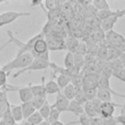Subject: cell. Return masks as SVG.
I'll return each mask as SVG.
<instances>
[{"label":"cell","mask_w":125,"mask_h":125,"mask_svg":"<svg viewBox=\"0 0 125 125\" xmlns=\"http://www.w3.org/2000/svg\"><path fill=\"white\" fill-rule=\"evenodd\" d=\"M32 60H33V57L30 53H24L21 56H16L15 59H13L11 62L5 63L1 67V70L5 71L9 75L11 73V71L14 69L21 70V69L25 68L27 65H29V63L32 62Z\"/></svg>","instance_id":"cell-1"},{"label":"cell","mask_w":125,"mask_h":125,"mask_svg":"<svg viewBox=\"0 0 125 125\" xmlns=\"http://www.w3.org/2000/svg\"><path fill=\"white\" fill-rule=\"evenodd\" d=\"M8 36H9V38H10L9 41H8V43L13 42V43H15L16 45H18V47H19V50H18L16 56H21V55H22V54H24V53H30V51L33 49V46H34L35 42H36L38 39L45 38L44 34H43L42 32H40V33L34 35L33 37H31L30 39H28L27 42L22 43V42H21L19 39H17V38L13 35V33H12L11 30H8ZM8 43H7V44H8Z\"/></svg>","instance_id":"cell-2"},{"label":"cell","mask_w":125,"mask_h":125,"mask_svg":"<svg viewBox=\"0 0 125 125\" xmlns=\"http://www.w3.org/2000/svg\"><path fill=\"white\" fill-rule=\"evenodd\" d=\"M49 62H47V61H44V60H40V59H33L32 62L29 63V65H27L25 68L21 69V70H18L14 75L13 77L16 78L18 77L19 75L26 72V71H37V70H43V69H46L49 67Z\"/></svg>","instance_id":"cell-3"},{"label":"cell","mask_w":125,"mask_h":125,"mask_svg":"<svg viewBox=\"0 0 125 125\" xmlns=\"http://www.w3.org/2000/svg\"><path fill=\"white\" fill-rule=\"evenodd\" d=\"M29 15H30V13H28V12H16V11L4 12V13L0 14V27L15 21L20 17L29 16Z\"/></svg>","instance_id":"cell-4"},{"label":"cell","mask_w":125,"mask_h":125,"mask_svg":"<svg viewBox=\"0 0 125 125\" xmlns=\"http://www.w3.org/2000/svg\"><path fill=\"white\" fill-rule=\"evenodd\" d=\"M47 42L48 50L49 51H61V50H66L63 42L62 37H58L57 35L53 36H47V39H45Z\"/></svg>","instance_id":"cell-5"},{"label":"cell","mask_w":125,"mask_h":125,"mask_svg":"<svg viewBox=\"0 0 125 125\" xmlns=\"http://www.w3.org/2000/svg\"><path fill=\"white\" fill-rule=\"evenodd\" d=\"M116 106L122 107V104H115V103H113V102L102 103L101 108H100V116H101V118L112 117Z\"/></svg>","instance_id":"cell-6"},{"label":"cell","mask_w":125,"mask_h":125,"mask_svg":"<svg viewBox=\"0 0 125 125\" xmlns=\"http://www.w3.org/2000/svg\"><path fill=\"white\" fill-rule=\"evenodd\" d=\"M104 40L111 45H120L125 44V37L120 33L114 31L113 29L104 32Z\"/></svg>","instance_id":"cell-7"},{"label":"cell","mask_w":125,"mask_h":125,"mask_svg":"<svg viewBox=\"0 0 125 125\" xmlns=\"http://www.w3.org/2000/svg\"><path fill=\"white\" fill-rule=\"evenodd\" d=\"M97 89H100V90H106V91H109L112 95H115V96H118L120 98H124L125 99V95H122L118 92H115L114 90H112L110 88V83H109V79L103 76V75H99V78H98V83H97Z\"/></svg>","instance_id":"cell-8"},{"label":"cell","mask_w":125,"mask_h":125,"mask_svg":"<svg viewBox=\"0 0 125 125\" xmlns=\"http://www.w3.org/2000/svg\"><path fill=\"white\" fill-rule=\"evenodd\" d=\"M68 104H69V101L62 95V91L60 93L57 94V97H56V101H55V104L53 105H51L52 107L58 109L61 113L63 112V111H66L67 110V106H68Z\"/></svg>","instance_id":"cell-9"},{"label":"cell","mask_w":125,"mask_h":125,"mask_svg":"<svg viewBox=\"0 0 125 125\" xmlns=\"http://www.w3.org/2000/svg\"><path fill=\"white\" fill-rule=\"evenodd\" d=\"M99 74L96 73H86L84 77V82L82 85V89H91V88H97Z\"/></svg>","instance_id":"cell-10"},{"label":"cell","mask_w":125,"mask_h":125,"mask_svg":"<svg viewBox=\"0 0 125 125\" xmlns=\"http://www.w3.org/2000/svg\"><path fill=\"white\" fill-rule=\"evenodd\" d=\"M46 52H49L47 42H46L45 38H41L35 42L33 49L30 51V54L31 55H41V54H44Z\"/></svg>","instance_id":"cell-11"},{"label":"cell","mask_w":125,"mask_h":125,"mask_svg":"<svg viewBox=\"0 0 125 125\" xmlns=\"http://www.w3.org/2000/svg\"><path fill=\"white\" fill-rule=\"evenodd\" d=\"M42 84H38V85H29V88L31 90V93L33 95V97H42V98H46V92H45V76H42L41 78Z\"/></svg>","instance_id":"cell-12"},{"label":"cell","mask_w":125,"mask_h":125,"mask_svg":"<svg viewBox=\"0 0 125 125\" xmlns=\"http://www.w3.org/2000/svg\"><path fill=\"white\" fill-rule=\"evenodd\" d=\"M17 92L19 94V97H20V100L22 103H27V102H30L33 98V95L31 93V90L29 88V86H26V87H18L17 89Z\"/></svg>","instance_id":"cell-13"},{"label":"cell","mask_w":125,"mask_h":125,"mask_svg":"<svg viewBox=\"0 0 125 125\" xmlns=\"http://www.w3.org/2000/svg\"><path fill=\"white\" fill-rule=\"evenodd\" d=\"M10 111H11L12 117H13V119L15 120V122H16V123L21 122V120H23L21 104L15 105V104H10Z\"/></svg>","instance_id":"cell-14"},{"label":"cell","mask_w":125,"mask_h":125,"mask_svg":"<svg viewBox=\"0 0 125 125\" xmlns=\"http://www.w3.org/2000/svg\"><path fill=\"white\" fill-rule=\"evenodd\" d=\"M66 111H70L73 114H75L76 116H79L81 114L84 113V109H83V105L79 104L77 102H75L74 100L69 101L68 106H67V110Z\"/></svg>","instance_id":"cell-15"},{"label":"cell","mask_w":125,"mask_h":125,"mask_svg":"<svg viewBox=\"0 0 125 125\" xmlns=\"http://www.w3.org/2000/svg\"><path fill=\"white\" fill-rule=\"evenodd\" d=\"M63 42H64V46H65V49L68 51V52H71V53H74L75 49L77 48L78 44H79V40L76 38V37H67L65 39H63Z\"/></svg>","instance_id":"cell-16"},{"label":"cell","mask_w":125,"mask_h":125,"mask_svg":"<svg viewBox=\"0 0 125 125\" xmlns=\"http://www.w3.org/2000/svg\"><path fill=\"white\" fill-rule=\"evenodd\" d=\"M62 90L58 86L57 82L54 81L53 79H51L47 83H45V92H46V95H53V94H56L57 95Z\"/></svg>","instance_id":"cell-17"},{"label":"cell","mask_w":125,"mask_h":125,"mask_svg":"<svg viewBox=\"0 0 125 125\" xmlns=\"http://www.w3.org/2000/svg\"><path fill=\"white\" fill-rule=\"evenodd\" d=\"M83 109H84V113L90 117V118H96V117H100L99 114L97 113L92 101H87L84 104H83Z\"/></svg>","instance_id":"cell-18"},{"label":"cell","mask_w":125,"mask_h":125,"mask_svg":"<svg viewBox=\"0 0 125 125\" xmlns=\"http://www.w3.org/2000/svg\"><path fill=\"white\" fill-rule=\"evenodd\" d=\"M96 58L99 62H106L107 60V47L103 42L99 44V48L96 53Z\"/></svg>","instance_id":"cell-19"},{"label":"cell","mask_w":125,"mask_h":125,"mask_svg":"<svg viewBox=\"0 0 125 125\" xmlns=\"http://www.w3.org/2000/svg\"><path fill=\"white\" fill-rule=\"evenodd\" d=\"M21 112H22V117L23 119H27L33 112H35V108L33 107L32 104L30 102H27V103H22L21 104Z\"/></svg>","instance_id":"cell-20"},{"label":"cell","mask_w":125,"mask_h":125,"mask_svg":"<svg viewBox=\"0 0 125 125\" xmlns=\"http://www.w3.org/2000/svg\"><path fill=\"white\" fill-rule=\"evenodd\" d=\"M100 75H103L108 79L112 76V67L109 62H102L100 68Z\"/></svg>","instance_id":"cell-21"},{"label":"cell","mask_w":125,"mask_h":125,"mask_svg":"<svg viewBox=\"0 0 125 125\" xmlns=\"http://www.w3.org/2000/svg\"><path fill=\"white\" fill-rule=\"evenodd\" d=\"M97 99L100 100L102 103L113 102L112 101V94L109 91H106V90L98 89V91H97Z\"/></svg>","instance_id":"cell-22"},{"label":"cell","mask_w":125,"mask_h":125,"mask_svg":"<svg viewBox=\"0 0 125 125\" xmlns=\"http://www.w3.org/2000/svg\"><path fill=\"white\" fill-rule=\"evenodd\" d=\"M84 77H85V74L82 71H80L79 73L70 77V83L75 88H82V85L84 82Z\"/></svg>","instance_id":"cell-23"},{"label":"cell","mask_w":125,"mask_h":125,"mask_svg":"<svg viewBox=\"0 0 125 125\" xmlns=\"http://www.w3.org/2000/svg\"><path fill=\"white\" fill-rule=\"evenodd\" d=\"M75 92H76V88H75L71 83L68 84L66 87H64V88L62 90V95H63L68 101H72V100L74 99Z\"/></svg>","instance_id":"cell-24"},{"label":"cell","mask_w":125,"mask_h":125,"mask_svg":"<svg viewBox=\"0 0 125 125\" xmlns=\"http://www.w3.org/2000/svg\"><path fill=\"white\" fill-rule=\"evenodd\" d=\"M122 54H123L122 52H120L119 50H117L114 47H107V60H106V62L117 60L121 57Z\"/></svg>","instance_id":"cell-25"},{"label":"cell","mask_w":125,"mask_h":125,"mask_svg":"<svg viewBox=\"0 0 125 125\" xmlns=\"http://www.w3.org/2000/svg\"><path fill=\"white\" fill-rule=\"evenodd\" d=\"M91 5L96 8L97 11H103V10H109V4L105 0H95L91 2Z\"/></svg>","instance_id":"cell-26"},{"label":"cell","mask_w":125,"mask_h":125,"mask_svg":"<svg viewBox=\"0 0 125 125\" xmlns=\"http://www.w3.org/2000/svg\"><path fill=\"white\" fill-rule=\"evenodd\" d=\"M57 84L60 87L61 90H62L64 87H66L68 84H70V77L63 75V74H59L57 77Z\"/></svg>","instance_id":"cell-27"},{"label":"cell","mask_w":125,"mask_h":125,"mask_svg":"<svg viewBox=\"0 0 125 125\" xmlns=\"http://www.w3.org/2000/svg\"><path fill=\"white\" fill-rule=\"evenodd\" d=\"M47 102H48L47 99L46 98H42V97H33L32 100L30 101V103L32 104V105L35 108V110L40 109Z\"/></svg>","instance_id":"cell-28"},{"label":"cell","mask_w":125,"mask_h":125,"mask_svg":"<svg viewBox=\"0 0 125 125\" xmlns=\"http://www.w3.org/2000/svg\"><path fill=\"white\" fill-rule=\"evenodd\" d=\"M63 65L65 69H70L74 66V62H73V53L66 51V54L64 56L63 59Z\"/></svg>","instance_id":"cell-29"},{"label":"cell","mask_w":125,"mask_h":125,"mask_svg":"<svg viewBox=\"0 0 125 125\" xmlns=\"http://www.w3.org/2000/svg\"><path fill=\"white\" fill-rule=\"evenodd\" d=\"M73 62H74V66H76L79 69H82L85 65L84 56L79 55V54H73Z\"/></svg>","instance_id":"cell-30"},{"label":"cell","mask_w":125,"mask_h":125,"mask_svg":"<svg viewBox=\"0 0 125 125\" xmlns=\"http://www.w3.org/2000/svg\"><path fill=\"white\" fill-rule=\"evenodd\" d=\"M26 121H28L29 123H31L32 125H39L42 121H44L43 120V118H42V116L40 115V113L36 110L35 112H33L27 119H26Z\"/></svg>","instance_id":"cell-31"},{"label":"cell","mask_w":125,"mask_h":125,"mask_svg":"<svg viewBox=\"0 0 125 125\" xmlns=\"http://www.w3.org/2000/svg\"><path fill=\"white\" fill-rule=\"evenodd\" d=\"M75 102H77L79 104L83 105L87 101H86V98L84 96V92L82 90V88H76V92H75V96H74V99H73Z\"/></svg>","instance_id":"cell-32"},{"label":"cell","mask_w":125,"mask_h":125,"mask_svg":"<svg viewBox=\"0 0 125 125\" xmlns=\"http://www.w3.org/2000/svg\"><path fill=\"white\" fill-rule=\"evenodd\" d=\"M39 113H40V115L42 116V118H43V120H48V117H49V114H50V111H51V105L48 104V102L40 108V109H38L37 110Z\"/></svg>","instance_id":"cell-33"},{"label":"cell","mask_w":125,"mask_h":125,"mask_svg":"<svg viewBox=\"0 0 125 125\" xmlns=\"http://www.w3.org/2000/svg\"><path fill=\"white\" fill-rule=\"evenodd\" d=\"M60 114H61V112H60L58 109H56V108H54V107L51 106V111H50V114H49V117H48V120H47V121H48L50 124L59 121Z\"/></svg>","instance_id":"cell-34"},{"label":"cell","mask_w":125,"mask_h":125,"mask_svg":"<svg viewBox=\"0 0 125 125\" xmlns=\"http://www.w3.org/2000/svg\"><path fill=\"white\" fill-rule=\"evenodd\" d=\"M44 5H45V8L51 12V11H54V10H57L60 8V5H61V2L59 1H55V0H46L44 2Z\"/></svg>","instance_id":"cell-35"},{"label":"cell","mask_w":125,"mask_h":125,"mask_svg":"<svg viewBox=\"0 0 125 125\" xmlns=\"http://www.w3.org/2000/svg\"><path fill=\"white\" fill-rule=\"evenodd\" d=\"M97 91H98L97 88H91V89H85V90H83L84 96L86 98V101H93L94 99H96L97 98Z\"/></svg>","instance_id":"cell-36"},{"label":"cell","mask_w":125,"mask_h":125,"mask_svg":"<svg viewBox=\"0 0 125 125\" xmlns=\"http://www.w3.org/2000/svg\"><path fill=\"white\" fill-rule=\"evenodd\" d=\"M76 123H79L80 125H91V118L88 117L85 113H83V114L78 116V120L77 121L70 122L69 124H76Z\"/></svg>","instance_id":"cell-37"},{"label":"cell","mask_w":125,"mask_h":125,"mask_svg":"<svg viewBox=\"0 0 125 125\" xmlns=\"http://www.w3.org/2000/svg\"><path fill=\"white\" fill-rule=\"evenodd\" d=\"M112 76L117 78L118 80L125 82V69L124 68H119V69H114L112 70Z\"/></svg>","instance_id":"cell-38"},{"label":"cell","mask_w":125,"mask_h":125,"mask_svg":"<svg viewBox=\"0 0 125 125\" xmlns=\"http://www.w3.org/2000/svg\"><path fill=\"white\" fill-rule=\"evenodd\" d=\"M73 54H79V55H83L85 56L87 54V48H86V44L85 42H79L77 48L75 49Z\"/></svg>","instance_id":"cell-39"},{"label":"cell","mask_w":125,"mask_h":125,"mask_svg":"<svg viewBox=\"0 0 125 125\" xmlns=\"http://www.w3.org/2000/svg\"><path fill=\"white\" fill-rule=\"evenodd\" d=\"M115 118H116V121L118 124L125 125V103H124V104H122V109H121L120 114Z\"/></svg>","instance_id":"cell-40"},{"label":"cell","mask_w":125,"mask_h":125,"mask_svg":"<svg viewBox=\"0 0 125 125\" xmlns=\"http://www.w3.org/2000/svg\"><path fill=\"white\" fill-rule=\"evenodd\" d=\"M7 77L8 74L0 69V88H5L7 86Z\"/></svg>","instance_id":"cell-41"},{"label":"cell","mask_w":125,"mask_h":125,"mask_svg":"<svg viewBox=\"0 0 125 125\" xmlns=\"http://www.w3.org/2000/svg\"><path fill=\"white\" fill-rule=\"evenodd\" d=\"M116 118L114 116L108 118H102V125H117Z\"/></svg>","instance_id":"cell-42"},{"label":"cell","mask_w":125,"mask_h":125,"mask_svg":"<svg viewBox=\"0 0 125 125\" xmlns=\"http://www.w3.org/2000/svg\"><path fill=\"white\" fill-rule=\"evenodd\" d=\"M109 63H110V65H111V67H112V70H114V69H119V68H123V67H122V64H121V62H120L119 59L114 60V61H110Z\"/></svg>","instance_id":"cell-43"},{"label":"cell","mask_w":125,"mask_h":125,"mask_svg":"<svg viewBox=\"0 0 125 125\" xmlns=\"http://www.w3.org/2000/svg\"><path fill=\"white\" fill-rule=\"evenodd\" d=\"M6 91H2L0 90V102H4L7 99V95H6Z\"/></svg>","instance_id":"cell-44"},{"label":"cell","mask_w":125,"mask_h":125,"mask_svg":"<svg viewBox=\"0 0 125 125\" xmlns=\"http://www.w3.org/2000/svg\"><path fill=\"white\" fill-rule=\"evenodd\" d=\"M119 60H120V62H121L122 67L125 69V53H123V54L121 55V57L119 58Z\"/></svg>","instance_id":"cell-45"},{"label":"cell","mask_w":125,"mask_h":125,"mask_svg":"<svg viewBox=\"0 0 125 125\" xmlns=\"http://www.w3.org/2000/svg\"><path fill=\"white\" fill-rule=\"evenodd\" d=\"M51 125H65V124H64V123H62V121H60V120H59V121H57V122H54V123H52Z\"/></svg>","instance_id":"cell-46"},{"label":"cell","mask_w":125,"mask_h":125,"mask_svg":"<svg viewBox=\"0 0 125 125\" xmlns=\"http://www.w3.org/2000/svg\"><path fill=\"white\" fill-rule=\"evenodd\" d=\"M39 125H51V124H50V123H49L48 121H46V120H44V121H42V122H41V123H40Z\"/></svg>","instance_id":"cell-47"},{"label":"cell","mask_w":125,"mask_h":125,"mask_svg":"<svg viewBox=\"0 0 125 125\" xmlns=\"http://www.w3.org/2000/svg\"><path fill=\"white\" fill-rule=\"evenodd\" d=\"M21 125H32V124H31V123H29L28 121H26V120H24V121H23V122H22V123H21Z\"/></svg>","instance_id":"cell-48"},{"label":"cell","mask_w":125,"mask_h":125,"mask_svg":"<svg viewBox=\"0 0 125 125\" xmlns=\"http://www.w3.org/2000/svg\"><path fill=\"white\" fill-rule=\"evenodd\" d=\"M0 125H6V124H5V122H4V121H3L2 119L0 120Z\"/></svg>","instance_id":"cell-49"},{"label":"cell","mask_w":125,"mask_h":125,"mask_svg":"<svg viewBox=\"0 0 125 125\" xmlns=\"http://www.w3.org/2000/svg\"><path fill=\"white\" fill-rule=\"evenodd\" d=\"M3 112H4V111H2V110L0 109V118H2V117H3Z\"/></svg>","instance_id":"cell-50"},{"label":"cell","mask_w":125,"mask_h":125,"mask_svg":"<svg viewBox=\"0 0 125 125\" xmlns=\"http://www.w3.org/2000/svg\"><path fill=\"white\" fill-rule=\"evenodd\" d=\"M2 3H4V1L3 0H0V4H2Z\"/></svg>","instance_id":"cell-51"},{"label":"cell","mask_w":125,"mask_h":125,"mask_svg":"<svg viewBox=\"0 0 125 125\" xmlns=\"http://www.w3.org/2000/svg\"><path fill=\"white\" fill-rule=\"evenodd\" d=\"M4 46H5V45H3V46H2V47H1V49H2V48H4ZM1 49H0V50H1Z\"/></svg>","instance_id":"cell-52"},{"label":"cell","mask_w":125,"mask_h":125,"mask_svg":"<svg viewBox=\"0 0 125 125\" xmlns=\"http://www.w3.org/2000/svg\"><path fill=\"white\" fill-rule=\"evenodd\" d=\"M15 125H21V124H18V123H16V124H15Z\"/></svg>","instance_id":"cell-53"}]
</instances>
